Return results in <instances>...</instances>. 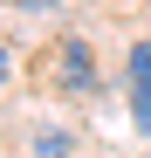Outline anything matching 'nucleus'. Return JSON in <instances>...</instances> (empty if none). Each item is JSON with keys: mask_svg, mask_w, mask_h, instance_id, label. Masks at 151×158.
<instances>
[{"mask_svg": "<svg viewBox=\"0 0 151 158\" xmlns=\"http://www.w3.org/2000/svg\"><path fill=\"white\" fill-rule=\"evenodd\" d=\"M41 158H69V131H48V138H41Z\"/></svg>", "mask_w": 151, "mask_h": 158, "instance_id": "3", "label": "nucleus"}, {"mask_svg": "<svg viewBox=\"0 0 151 158\" xmlns=\"http://www.w3.org/2000/svg\"><path fill=\"white\" fill-rule=\"evenodd\" d=\"M0 83H7V48H0Z\"/></svg>", "mask_w": 151, "mask_h": 158, "instance_id": "4", "label": "nucleus"}, {"mask_svg": "<svg viewBox=\"0 0 151 158\" xmlns=\"http://www.w3.org/2000/svg\"><path fill=\"white\" fill-rule=\"evenodd\" d=\"M131 117H137V131L151 138V41L131 48Z\"/></svg>", "mask_w": 151, "mask_h": 158, "instance_id": "2", "label": "nucleus"}, {"mask_svg": "<svg viewBox=\"0 0 151 158\" xmlns=\"http://www.w3.org/2000/svg\"><path fill=\"white\" fill-rule=\"evenodd\" d=\"M55 89H69V96H96V55H89L83 35H62V48H55Z\"/></svg>", "mask_w": 151, "mask_h": 158, "instance_id": "1", "label": "nucleus"}]
</instances>
